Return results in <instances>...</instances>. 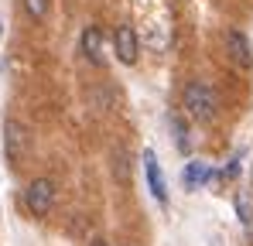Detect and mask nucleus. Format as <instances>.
I'll return each instance as SVG.
<instances>
[{"label": "nucleus", "mask_w": 253, "mask_h": 246, "mask_svg": "<svg viewBox=\"0 0 253 246\" xmlns=\"http://www.w3.org/2000/svg\"><path fill=\"white\" fill-rule=\"evenodd\" d=\"M144 174H147V188H151V195H154L158 202L165 205V202H168V185H165V174H161L158 154H154L151 147L144 151Z\"/></svg>", "instance_id": "obj_6"}, {"label": "nucleus", "mask_w": 253, "mask_h": 246, "mask_svg": "<svg viewBox=\"0 0 253 246\" xmlns=\"http://www.w3.org/2000/svg\"><path fill=\"white\" fill-rule=\"evenodd\" d=\"M24 205H28V212L31 215H48L51 212V205H55V181L51 178H35L28 188H24Z\"/></svg>", "instance_id": "obj_2"}, {"label": "nucleus", "mask_w": 253, "mask_h": 246, "mask_svg": "<svg viewBox=\"0 0 253 246\" xmlns=\"http://www.w3.org/2000/svg\"><path fill=\"white\" fill-rule=\"evenodd\" d=\"M250 178H253V167H250Z\"/></svg>", "instance_id": "obj_12"}, {"label": "nucleus", "mask_w": 253, "mask_h": 246, "mask_svg": "<svg viewBox=\"0 0 253 246\" xmlns=\"http://www.w3.org/2000/svg\"><path fill=\"white\" fill-rule=\"evenodd\" d=\"M113 51H117V58H120L124 65H133V62H137V55H140V38H137V31H133L130 24H120V28L113 31Z\"/></svg>", "instance_id": "obj_3"}, {"label": "nucleus", "mask_w": 253, "mask_h": 246, "mask_svg": "<svg viewBox=\"0 0 253 246\" xmlns=\"http://www.w3.org/2000/svg\"><path fill=\"white\" fill-rule=\"evenodd\" d=\"M171 126H174V133H178V147H181V151H188V130H185V123L174 117V120H171Z\"/></svg>", "instance_id": "obj_10"}, {"label": "nucleus", "mask_w": 253, "mask_h": 246, "mask_svg": "<svg viewBox=\"0 0 253 246\" xmlns=\"http://www.w3.org/2000/svg\"><path fill=\"white\" fill-rule=\"evenodd\" d=\"M24 10H28V17L44 21L48 17V0H24Z\"/></svg>", "instance_id": "obj_9"}, {"label": "nucleus", "mask_w": 253, "mask_h": 246, "mask_svg": "<svg viewBox=\"0 0 253 246\" xmlns=\"http://www.w3.org/2000/svg\"><path fill=\"white\" fill-rule=\"evenodd\" d=\"M3 151L10 161H21L28 151V126L21 120H7L3 123Z\"/></svg>", "instance_id": "obj_5"}, {"label": "nucleus", "mask_w": 253, "mask_h": 246, "mask_svg": "<svg viewBox=\"0 0 253 246\" xmlns=\"http://www.w3.org/2000/svg\"><path fill=\"white\" fill-rule=\"evenodd\" d=\"M222 41H226V55H229L243 72H250V69H253V48H250V41H247V35L236 31V28H229Z\"/></svg>", "instance_id": "obj_4"}, {"label": "nucleus", "mask_w": 253, "mask_h": 246, "mask_svg": "<svg viewBox=\"0 0 253 246\" xmlns=\"http://www.w3.org/2000/svg\"><path fill=\"white\" fill-rule=\"evenodd\" d=\"M181 110L188 113V120L195 123H212L215 113H219V96L209 82H188L185 92H181Z\"/></svg>", "instance_id": "obj_1"}, {"label": "nucleus", "mask_w": 253, "mask_h": 246, "mask_svg": "<svg viewBox=\"0 0 253 246\" xmlns=\"http://www.w3.org/2000/svg\"><path fill=\"white\" fill-rule=\"evenodd\" d=\"M79 48H83V55L92 62V65H106V41H103V31H99L96 24H89V28L83 31Z\"/></svg>", "instance_id": "obj_7"}, {"label": "nucleus", "mask_w": 253, "mask_h": 246, "mask_svg": "<svg viewBox=\"0 0 253 246\" xmlns=\"http://www.w3.org/2000/svg\"><path fill=\"white\" fill-rule=\"evenodd\" d=\"M89 246H110V243H106V240H92Z\"/></svg>", "instance_id": "obj_11"}, {"label": "nucleus", "mask_w": 253, "mask_h": 246, "mask_svg": "<svg viewBox=\"0 0 253 246\" xmlns=\"http://www.w3.org/2000/svg\"><path fill=\"white\" fill-rule=\"evenodd\" d=\"M202 181H209V164L192 161L185 167V188H195V185H202Z\"/></svg>", "instance_id": "obj_8"}]
</instances>
